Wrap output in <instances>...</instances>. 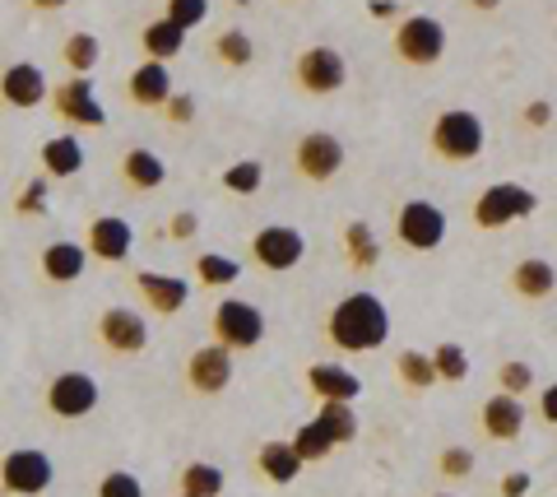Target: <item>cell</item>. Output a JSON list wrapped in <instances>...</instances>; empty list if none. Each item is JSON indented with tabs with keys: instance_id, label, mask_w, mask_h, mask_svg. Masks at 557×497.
Wrapping results in <instances>:
<instances>
[{
	"instance_id": "1",
	"label": "cell",
	"mask_w": 557,
	"mask_h": 497,
	"mask_svg": "<svg viewBox=\"0 0 557 497\" xmlns=\"http://www.w3.org/2000/svg\"><path fill=\"white\" fill-rule=\"evenodd\" d=\"M325 335L339 353H372L391 339V312L376 294L358 288V294H344L335 307H330Z\"/></svg>"
},
{
	"instance_id": "2",
	"label": "cell",
	"mask_w": 557,
	"mask_h": 497,
	"mask_svg": "<svg viewBox=\"0 0 557 497\" xmlns=\"http://www.w3.org/2000/svg\"><path fill=\"white\" fill-rule=\"evenodd\" d=\"M539 210V196L530 186L520 182H493L483 186L479 200H474V224L479 228H507V224H520V219H530Z\"/></svg>"
},
{
	"instance_id": "3",
	"label": "cell",
	"mask_w": 557,
	"mask_h": 497,
	"mask_svg": "<svg viewBox=\"0 0 557 497\" xmlns=\"http://www.w3.org/2000/svg\"><path fill=\"white\" fill-rule=\"evenodd\" d=\"M432 153L446 163H469L483 153V122L465 108H450L432 122Z\"/></svg>"
},
{
	"instance_id": "4",
	"label": "cell",
	"mask_w": 557,
	"mask_h": 497,
	"mask_svg": "<svg viewBox=\"0 0 557 497\" xmlns=\"http://www.w3.org/2000/svg\"><path fill=\"white\" fill-rule=\"evenodd\" d=\"M214 339L233 353H247L265 339V312L247 298H223L214 307Z\"/></svg>"
},
{
	"instance_id": "5",
	"label": "cell",
	"mask_w": 557,
	"mask_h": 497,
	"mask_svg": "<svg viewBox=\"0 0 557 497\" xmlns=\"http://www.w3.org/2000/svg\"><path fill=\"white\" fill-rule=\"evenodd\" d=\"M51 479H57L51 456L38 451V447L10 451L5 465H0V488H5V497H42L51 488Z\"/></svg>"
},
{
	"instance_id": "6",
	"label": "cell",
	"mask_w": 557,
	"mask_h": 497,
	"mask_svg": "<svg viewBox=\"0 0 557 497\" xmlns=\"http://www.w3.org/2000/svg\"><path fill=\"white\" fill-rule=\"evenodd\" d=\"M395 57L405 65H437L446 57V28L432 14H413L395 28Z\"/></svg>"
},
{
	"instance_id": "7",
	"label": "cell",
	"mask_w": 557,
	"mask_h": 497,
	"mask_svg": "<svg viewBox=\"0 0 557 497\" xmlns=\"http://www.w3.org/2000/svg\"><path fill=\"white\" fill-rule=\"evenodd\" d=\"M395 237L409 251H437L446 243V214L432 200H405L395 219Z\"/></svg>"
},
{
	"instance_id": "8",
	"label": "cell",
	"mask_w": 557,
	"mask_h": 497,
	"mask_svg": "<svg viewBox=\"0 0 557 497\" xmlns=\"http://www.w3.org/2000/svg\"><path fill=\"white\" fill-rule=\"evenodd\" d=\"M102 400V390L89 372H57L47 382V409L57 419H84V414H94Z\"/></svg>"
},
{
	"instance_id": "9",
	"label": "cell",
	"mask_w": 557,
	"mask_h": 497,
	"mask_svg": "<svg viewBox=\"0 0 557 497\" xmlns=\"http://www.w3.org/2000/svg\"><path fill=\"white\" fill-rule=\"evenodd\" d=\"M293 163H298V177L302 182H335L339 167H344V145L335 140L330 131H307L298 149H293Z\"/></svg>"
},
{
	"instance_id": "10",
	"label": "cell",
	"mask_w": 557,
	"mask_h": 497,
	"mask_svg": "<svg viewBox=\"0 0 557 497\" xmlns=\"http://www.w3.org/2000/svg\"><path fill=\"white\" fill-rule=\"evenodd\" d=\"M186 386L196 390V396H223V390L233 386V349H223L219 339H214V345L190 349V358H186Z\"/></svg>"
},
{
	"instance_id": "11",
	"label": "cell",
	"mask_w": 557,
	"mask_h": 497,
	"mask_svg": "<svg viewBox=\"0 0 557 497\" xmlns=\"http://www.w3.org/2000/svg\"><path fill=\"white\" fill-rule=\"evenodd\" d=\"M51 108H57V116H61V122H70V126H89V131L108 126V112H102L94 84L84 75L61 79L57 89H51Z\"/></svg>"
},
{
	"instance_id": "12",
	"label": "cell",
	"mask_w": 557,
	"mask_h": 497,
	"mask_svg": "<svg viewBox=\"0 0 557 497\" xmlns=\"http://www.w3.org/2000/svg\"><path fill=\"white\" fill-rule=\"evenodd\" d=\"M293 75H298V84L307 94H317V98H330V94H339L344 89V79H348V65L335 47H307L298 65H293Z\"/></svg>"
},
{
	"instance_id": "13",
	"label": "cell",
	"mask_w": 557,
	"mask_h": 497,
	"mask_svg": "<svg viewBox=\"0 0 557 497\" xmlns=\"http://www.w3.org/2000/svg\"><path fill=\"white\" fill-rule=\"evenodd\" d=\"M251 256H256V265L284 274L307 256V237L298 228H288V224H265L251 237Z\"/></svg>"
},
{
	"instance_id": "14",
	"label": "cell",
	"mask_w": 557,
	"mask_h": 497,
	"mask_svg": "<svg viewBox=\"0 0 557 497\" xmlns=\"http://www.w3.org/2000/svg\"><path fill=\"white\" fill-rule=\"evenodd\" d=\"M98 339L108 353H145L149 345V325L139 312H131V307H108V312L98 316Z\"/></svg>"
},
{
	"instance_id": "15",
	"label": "cell",
	"mask_w": 557,
	"mask_h": 497,
	"mask_svg": "<svg viewBox=\"0 0 557 497\" xmlns=\"http://www.w3.org/2000/svg\"><path fill=\"white\" fill-rule=\"evenodd\" d=\"M84 247H89L94 261L116 265V261H126V256H131L135 228L126 224V219H116V214H102V219H94V224H89V233H84Z\"/></svg>"
},
{
	"instance_id": "16",
	"label": "cell",
	"mask_w": 557,
	"mask_h": 497,
	"mask_svg": "<svg viewBox=\"0 0 557 497\" xmlns=\"http://www.w3.org/2000/svg\"><path fill=\"white\" fill-rule=\"evenodd\" d=\"M479 427H483V437H493V442H516L520 433H525V405H520V396L497 390V396L483 400Z\"/></svg>"
},
{
	"instance_id": "17",
	"label": "cell",
	"mask_w": 557,
	"mask_h": 497,
	"mask_svg": "<svg viewBox=\"0 0 557 497\" xmlns=\"http://www.w3.org/2000/svg\"><path fill=\"white\" fill-rule=\"evenodd\" d=\"M135 288H139V298L149 302V312H159V316H177L186 307V298H190L186 279H177V274H159V270H139Z\"/></svg>"
},
{
	"instance_id": "18",
	"label": "cell",
	"mask_w": 557,
	"mask_h": 497,
	"mask_svg": "<svg viewBox=\"0 0 557 497\" xmlns=\"http://www.w3.org/2000/svg\"><path fill=\"white\" fill-rule=\"evenodd\" d=\"M307 390L321 405H354L362 396V382L339 363H311L307 368Z\"/></svg>"
},
{
	"instance_id": "19",
	"label": "cell",
	"mask_w": 557,
	"mask_h": 497,
	"mask_svg": "<svg viewBox=\"0 0 557 497\" xmlns=\"http://www.w3.org/2000/svg\"><path fill=\"white\" fill-rule=\"evenodd\" d=\"M126 94H131L135 108H168L177 89H172V75H168L163 61H145V65H135L131 71Z\"/></svg>"
},
{
	"instance_id": "20",
	"label": "cell",
	"mask_w": 557,
	"mask_h": 497,
	"mask_svg": "<svg viewBox=\"0 0 557 497\" xmlns=\"http://www.w3.org/2000/svg\"><path fill=\"white\" fill-rule=\"evenodd\" d=\"M0 94H5L10 108H38V102L51 94V84H47V75L38 71V65L20 61V65L5 71V79H0Z\"/></svg>"
},
{
	"instance_id": "21",
	"label": "cell",
	"mask_w": 557,
	"mask_h": 497,
	"mask_svg": "<svg viewBox=\"0 0 557 497\" xmlns=\"http://www.w3.org/2000/svg\"><path fill=\"white\" fill-rule=\"evenodd\" d=\"M256 470L260 479H270V484H293L302 470H307V460L298 456V447L293 442H260V451H256Z\"/></svg>"
},
{
	"instance_id": "22",
	"label": "cell",
	"mask_w": 557,
	"mask_h": 497,
	"mask_svg": "<svg viewBox=\"0 0 557 497\" xmlns=\"http://www.w3.org/2000/svg\"><path fill=\"white\" fill-rule=\"evenodd\" d=\"M121 182H126L131 191H159L168 182V163L153 149H126L121 153Z\"/></svg>"
},
{
	"instance_id": "23",
	"label": "cell",
	"mask_w": 557,
	"mask_h": 497,
	"mask_svg": "<svg viewBox=\"0 0 557 497\" xmlns=\"http://www.w3.org/2000/svg\"><path fill=\"white\" fill-rule=\"evenodd\" d=\"M84 265H89V247H79V243H51L42 247V274L51 284H75Z\"/></svg>"
},
{
	"instance_id": "24",
	"label": "cell",
	"mask_w": 557,
	"mask_h": 497,
	"mask_svg": "<svg viewBox=\"0 0 557 497\" xmlns=\"http://www.w3.org/2000/svg\"><path fill=\"white\" fill-rule=\"evenodd\" d=\"M511 288H516L520 298H530V302L553 298L557 270L544 261V256H525V261H516V270H511Z\"/></svg>"
},
{
	"instance_id": "25",
	"label": "cell",
	"mask_w": 557,
	"mask_h": 497,
	"mask_svg": "<svg viewBox=\"0 0 557 497\" xmlns=\"http://www.w3.org/2000/svg\"><path fill=\"white\" fill-rule=\"evenodd\" d=\"M79 167H84V145L75 140V135H51V140L42 145V173L47 177L65 182V177H75Z\"/></svg>"
},
{
	"instance_id": "26",
	"label": "cell",
	"mask_w": 557,
	"mask_h": 497,
	"mask_svg": "<svg viewBox=\"0 0 557 497\" xmlns=\"http://www.w3.org/2000/svg\"><path fill=\"white\" fill-rule=\"evenodd\" d=\"M139 42H145V51H149V61H172V57H182V51H186V28H177V24H172L168 20V14H163V20H153L149 28H145V38H139Z\"/></svg>"
},
{
	"instance_id": "27",
	"label": "cell",
	"mask_w": 557,
	"mask_h": 497,
	"mask_svg": "<svg viewBox=\"0 0 557 497\" xmlns=\"http://www.w3.org/2000/svg\"><path fill=\"white\" fill-rule=\"evenodd\" d=\"M177 484H182V493H190V497H219L228 479H223L219 465H209V460H190Z\"/></svg>"
},
{
	"instance_id": "28",
	"label": "cell",
	"mask_w": 557,
	"mask_h": 497,
	"mask_svg": "<svg viewBox=\"0 0 557 497\" xmlns=\"http://www.w3.org/2000/svg\"><path fill=\"white\" fill-rule=\"evenodd\" d=\"M399 382H405L409 390H428V386H437L442 382V372H437V363H432L428 353H418V349H405L399 353Z\"/></svg>"
},
{
	"instance_id": "29",
	"label": "cell",
	"mask_w": 557,
	"mask_h": 497,
	"mask_svg": "<svg viewBox=\"0 0 557 497\" xmlns=\"http://www.w3.org/2000/svg\"><path fill=\"white\" fill-rule=\"evenodd\" d=\"M196 279L209 284V288H228L242 279V265L233 261V256H219V251H205L196 256Z\"/></svg>"
},
{
	"instance_id": "30",
	"label": "cell",
	"mask_w": 557,
	"mask_h": 497,
	"mask_svg": "<svg viewBox=\"0 0 557 497\" xmlns=\"http://www.w3.org/2000/svg\"><path fill=\"white\" fill-rule=\"evenodd\" d=\"M98 57H102V42L94 38V33H70L65 47H61V61H65L75 75H89L94 65H98Z\"/></svg>"
},
{
	"instance_id": "31",
	"label": "cell",
	"mask_w": 557,
	"mask_h": 497,
	"mask_svg": "<svg viewBox=\"0 0 557 497\" xmlns=\"http://www.w3.org/2000/svg\"><path fill=\"white\" fill-rule=\"evenodd\" d=\"M317 423L325 427L330 437H335V447H344V442L358 437V414H354V405H321V409H317Z\"/></svg>"
},
{
	"instance_id": "32",
	"label": "cell",
	"mask_w": 557,
	"mask_h": 497,
	"mask_svg": "<svg viewBox=\"0 0 557 497\" xmlns=\"http://www.w3.org/2000/svg\"><path fill=\"white\" fill-rule=\"evenodd\" d=\"M293 447H298V456L307 460V465H317V460H325L330 451H335V437L325 433V427L311 419V423H302L298 427V437H293Z\"/></svg>"
},
{
	"instance_id": "33",
	"label": "cell",
	"mask_w": 557,
	"mask_h": 497,
	"mask_svg": "<svg viewBox=\"0 0 557 497\" xmlns=\"http://www.w3.org/2000/svg\"><path fill=\"white\" fill-rule=\"evenodd\" d=\"M260 182H265V163H260V159H242V163H233L228 173H223V186L237 191V196L260 191Z\"/></svg>"
},
{
	"instance_id": "34",
	"label": "cell",
	"mask_w": 557,
	"mask_h": 497,
	"mask_svg": "<svg viewBox=\"0 0 557 497\" xmlns=\"http://www.w3.org/2000/svg\"><path fill=\"white\" fill-rule=\"evenodd\" d=\"M214 51H219V61H223V65H251V57H256V47H251V38H247L242 28L219 33V38H214Z\"/></svg>"
},
{
	"instance_id": "35",
	"label": "cell",
	"mask_w": 557,
	"mask_h": 497,
	"mask_svg": "<svg viewBox=\"0 0 557 497\" xmlns=\"http://www.w3.org/2000/svg\"><path fill=\"white\" fill-rule=\"evenodd\" d=\"M344 247H348V261L354 265H372L376 261V237L368 224H348L344 228Z\"/></svg>"
},
{
	"instance_id": "36",
	"label": "cell",
	"mask_w": 557,
	"mask_h": 497,
	"mask_svg": "<svg viewBox=\"0 0 557 497\" xmlns=\"http://www.w3.org/2000/svg\"><path fill=\"white\" fill-rule=\"evenodd\" d=\"M432 363H437V372H442V382H465L469 376V358H465V349L460 345H437L432 349Z\"/></svg>"
},
{
	"instance_id": "37",
	"label": "cell",
	"mask_w": 557,
	"mask_h": 497,
	"mask_svg": "<svg viewBox=\"0 0 557 497\" xmlns=\"http://www.w3.org/2000/svg\"><path fill=\"white\" fill-rule=\"evenodd\" d=\"M497 386L507 390V396H525V390L534 386L530 363H520V358H511V363H502V368H497Z\"/></svg>"
},
{
	"instance_id": "38",
	"label": "cell",
	"mask_w": 557,
	"mask_h": 497,
	"mask_svg": "<svg viewBox=\"0 0 557 497\" xmlns=\"http://www.w3.org/2000/svg\"><path fill=\"white\" fill-rule=\"evenodd\" d=\"M205 14H209V0H168V20L177 28H186V33L200 28Z\"/></svg>"
},
{
	"instance_id": "39",
	"label": "cell",
	"mask_w": 557,
	"mask_h": 497,
	"mask_svg": "<svg viewBox=\"0 0 557 497\" xmlns=\"http://www.w3.org/2000/svg\"><path fill=\"white\" fill-rule=\"evenodd\" d=\"M98 497H145V484L131 470H112V474H102Z\"/></svg>"
},
{
	"instance_id": "40",
	"label": "cell",
	"mask_w": 557,
	"mask_h": 497,
	"mask_svg": "<svg viewBox=\"0 0 557 497\" xmlns=\"http://www.w3.org/2000/svg\"><path fill=\"white\" fill-rule=\"evenodd\" d=\"M437 470L446 479H469V474H474V451H469V447H446L437 456Z\"/></svg>"
},
{
	"instance_id": "41",
	"label": "cell",
	"mask_w": 557,
	"mask_h": 497,
	"mask_svg": "<svg viewBox=\"0 0 557 497\" xmlns=\"http://www.w3.org/2000/svg\"><path fill=\"white\" fill-rule=\"evenodd\" d=\"M200 233V219L190 214V210H182V214H172V224H168V237L172 243H190V237Z\"/></svg>"
},
{
	"instance_id": "42",
	"label": "cell",
	"mask_w": 557,
	"mask_h": 497,
	"mask_svg": "<svg viewBox=\"0 0 557 497\" xmlns=\"http://www.w3.org/2000/svg\"><path fill=\"white\" fill-rule=\"evenodd\" d=\"M42 196H47V182H33L28 191H24V200H20V214H42L47 210Z\"/></svg>"
},
{
	"instance_id": "43",
	"label": "cell",
	"mask_w": 557,
	"mask_h": 497,
	"mask_svg": "<svg viewBox=\"0 0 557 497\" xmlns=\"http://www.w3.org/2000/svg\"><path fill=\"white\" fill-rule=\"evenodd\" d=\"M539 419H544V423H557V382L544 386V396H539Z\"/></svg>"
},
{
	"instance_id": "44",
	"label": "cell",
	"mask_w": 557,
	"mask_h": 497,
	"mask_svg": "<svg viewBox=\"0 0 557 497\" xmlns=\"http://www.w3.org/2000/svg\"><path fill=\"white\" fill-rule=\"evenodd\" d=\"M190 112H196V108H190V98H186V94H172V102H168V116H172V122H190Z\"/></svg>"
},
{
	"instance_id": "45",
	"label": "cell",
	"mask_w": 557,
	"mask_h": 497,
	"mask_svg": "<svg viewBox=\"0 0 557 497\" xmlns=\"http://www.w3.org/2000/svg\"><path fill=\"white\" fill-rule=\"evenodd\" d=\"M548 116H553L548 102H530V108H525V126H548Z\"/></svg>"
},
{
	"instance_id": "46",
	"label": "cell",
	"mask_w": 557,
	"mask_h": 497,
	"mask_svg": "<svg viewBox=\"0 0 557 497\" xmlns=\"http://www.w3.org/2000/svg\"><path fill=\"white\" fill-rule=\"evenodd\" d=\"M525 488H530V474H507V484H502V493H507V497H520Z\"/></svg>"
},
{
	"instance_id": "47",
	"label": "cell",
	"mask_w": 557,
	"mask_h": 497,
	"mask_svg": "<svg viewBox=\"0 0 557 497\" xmlns=\"http://www.w3.org/2000/svg\"><path fill=\"white\" fill-rule=\"evenodd\" d=\"M28 5H33V10H65L70 0H28Z\"/></svg>"
},
{
	"instance_id": "48",
	"label": "cell",
	"mask_w": 557,
	"mask_h": 497,
	"mask_svg": "<svg viewBox=\"0 0 557 497\" xmlns=\"http://www.w3.org/2000/svg\"><path fill=\"white\" fill-rule=\"evenodd\" d=\"M502 0H474V10H497Z\"/></svg>"
},
{
	"instance_id": "49",
	"label": "cell",
	"mask_w": 557,
	"mask_h": 497,
	"mask_svg": "<svg viewBox=\"0 0 557 497\" xmlns=\"http://www.w3.org/2000/svg\"><path fill=\"white\" fill-rule=\"evenodd\" d=\"M432 497H450V493H432Z\"/></svg>"
},
{
	"instance_id": "50",
	"label": "cell",
	"mask_w": 557,
	"mask_h": 497,
	"mask_svg": "<svg viewBox=\"0 0 557 497\" xmlns=\"http://www.w3.org/2000/svg\"><path fill=\"white\" fill-rule=\"evenodd\" d=\"M182 497H190V493H182Z\"/></svg>"
}]
</instances>
